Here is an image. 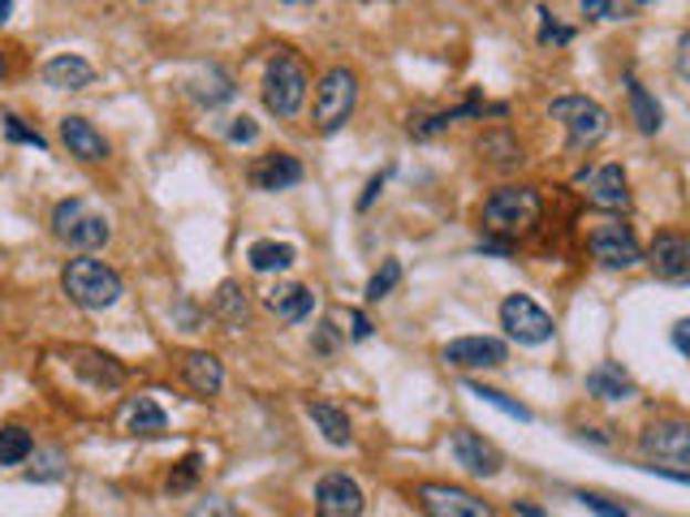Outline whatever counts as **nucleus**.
<instances>
[{
  "label": "nucleus",
  "mask_w": 690,
  "mask_h": 517,
  "mask_svg": "<svg viewBox=\"0 0 690 517\" xmlns=\"http://www.w3.org/2000/svg\"><path fill=\"white\" fill-rule=\"evenodd\" d=\"M298 182H302V164H298V156H289V152L259 156L255 168H250V186H255V190H268V195L289 190V186H298Z\"/></svg>",
  "instance_id": "16"
},
{
  "label": "nucleus",
  "mask_w": 690,
  "mask_h": 517,
  "mask_svg": "<svg viewBox=\"0 0 690 517\" xmlns=\"http://www.w3.org/2000/svg\"><path fill=\"white\" fill-rule=\"evenodd\" d=\"M346 323H350V337H354V341H367V337H371V319H367L363 311H346Z\"/></svg>",
  "instance_id": "39"
},
{
  "label": "nucleus",
  "mask_w": 690,
  "mask_h": 517,
  "mask_svg": "<svg viewBox=\"0 0 690 517\" xmlns=\"http://www.w3.org/2000/svg\"><path fill=\"white\" fill-rule=\"evenodd\" d=\"M316 517H363V487L332 471L316 483Z\"/></svg>",
  "instance_id": "12"
},
{
  "label": "nucleus",
  "mask_w": 690,
  "mask_h": 517,
  "mask_svg": "<svg viewBox=\"0 0 690 517\" xmlns=\"http://www.w3.org/2000/svg\"><path fill=\"white\" fill-rule=\"evenodd\" d=\"M332 341H337V332H332V323H325V332H320V341H316V350H332Z\"/></svg>",
  "instance_id": "46"
},
{
  "label": "nucleus",
  "mask_w": 690,
  "mask_h": 517,
  "mask_svg": "<svg viewBox=\"0 0 690 517\" xmlns=\"http://www.w3.org/2000/svg\"><path fill=\"white\" fill-rule=\"evenodd\" d=\"M4 138L9 143H27V147H35V152H43L48 147V138H43L40 130H31V125H22V117H13V113H4Z\"/></svg>",
  "instance_id": "34"
},
{
  "label": "nucleus",
  "mask_w": 690,
  "mask_h": 517,
  "mask_svg": "<svg viewBox=\"0 0 690 517\" xmlns=\"http://www.w3.org/2000/svg\"><path fill=\"white\" fill-rule=\"evenodd\" d=\"M182 380H186V389L195 397L207 401L225 389V366H220L216 354H207V350H190V354H182Z\"/></svg>",
  "instance_id": "17"
},
{
  "label": "nucleus",
  "mask_w": 690,
  "mask_h": 517,
  "mask_svg": "<svg viewBox=\"0 0 690 517\" xmlns=\"http://www.w3.org/2000/svg\"><path fill=\"white\" fill-rule=\"evenodd\" d=\"M307 65L293 52H277L264 70V108L277 117H298L302 100H307Z\"/></svg>",
  "instance_id": "3"
},
{
  "label": "nucleus",
  "mask_w": 690,
  "mask_h": 517,
  "mask_svg": "<svg viewBox=\"0 0 690 517\" xmlns=\"http://www.w3.org/2000/svg\"><path fill=\"white\" fill-rule=\"evenodd\" d=\"M639 448L656 462H690V423L682 418H660L639 436Z\"/></svg>",
  "instance_id": "13"
},
{
  "label": "nucleus",
  "mask_w": 690,
  "mask_h": 517,
  "mask_svg": "<svg viewBox=\"0 0 690 517\" xmlns=\"http://www.w3.org/2000/svg\"><path fill=\"white\" fill-rule=\"evenodd\" d=\"M61 143L70 147V156L86 159V164H100L109 159V138L91 125L86 117H65L61 121Z\"/></svg>",
  "instance_id": "20"
},
{
  "label": "nucleus",
  "mask_w": 690,
  "mask_h": 517,
  "mask_svg": "<svg viewBox=\"0 0 690 517\" xmlns=\"http://www.w3.org/2000/svg\"><path fill=\"white\" fill-rule=\"evenodd\" d=\"M574 500H578L583 509H591V514H600V517H630L626 505H612L609 496H596V492H574Z\"/></svg>",
  "instance_id": "35"
},
{
  "label": "nucleus",
  "mask_w": 690,
  "mask_h": 517,
  "mask_svg": "<svg viewBox=\"0 0 690 517\" xmlns=\"http://www.w3.org/2000/svg\"><path fill=\"white\" fill-rule=\"evenodd\" d=\"M466 393L471 397H480L484 405H492V410H501V414H509V418H518V423H531V410L523 405V401L505 397L501 389H487V384H466Z\"/></svg>",
  "instance_id": "31"
},
{
  "label": "nucleus",
  "mask_w": 690,
  "mask_h": 517,
  "mask_svg": "<svg viewBox=\"0 0 690 517\" xmlns=\"http://www.w3.org/2000/svg\"><path fill=\"white\" fill-rule=\"evenodd\" d=\"M539 211H544V199L535 186H496L484 199V234L514 241L531 225H539Z\"/></svg>",
  "instance_id": "1"
},
{
  "label": "nucleus",
  "mask_w": 690,
  "mask_h": 517,
  "mask_svg": "<svg viewBox=\"0 0 690 517\" xmlns=\"http://www.w3.org/2000/svg\"><path fill=\"white\" fill-rule=\"evenodd\" d=\"M639 4H609V0H583V18H600V22H626L635 18Z\"/></svg>",
  "instance_id": "33"
},
{
  "label": "nucleus",
  "mask_w": 690,
  "mask_h": 517,
  "mask_svg": "<svg viewBox=\"0 0 690 517\" xmlns=\"http://www.w3.org/2000/svg\"><path fill=\"white\" fill-rule=\"evenodd\" d=\"M307 414H311V423L325 432L328 444H337V448H346L354 432H350V418H346V410H337L332 401H307Z\"/></svg>",
  "instance_id": "23"
},
{
  "label": "nucleus",
  "mask_w": 690,
  "mask_h": 517,
  "mask_svg": "<svg viewBox=\"0 0 690 517\" xmlns=\"http://www.w3.org/2000/svg\"><path fill=\"white\" fill-rule=\"evenodd\" d=\"M480 156H487L492 164H523V147L509 130H492L480 138Z\"/></svg>",
  "instance_id": "29"
},
{
  "label": "nucleus",
  "mask_w": 690,
  "mask_h": 517,
  "mask_svg": "<svg viewBox=\"0 0 690 517\" xmlns=\"http://www.w3.org/2000/svg\"><path fill=\"white\" fill-rule=\"evenodd\" d=\"M539 18H544V27H539V43H544V48H562V43L574 40V31H569V27H562V22H557L548 9H539Z\"/></svg>",
  "instance_id": "36"
},
{
  "label": "nucleus",
  "mask_w": 690,
  "mask_h": 517,
  "mask_svg": "<svg viewBox=\"0 0 690 517\" xmlns=\"http://www.w3.org/2000/svg\"><path fill=\"white\" fill-rule=\"evenodd\" d=\"M578 182L587 186V203H596L605 211H626L630 207V186H626L621 164H600L596 173H583Z\"/></svg>",
  "instance_id": "15"
},
{
  "label": "nucleus",
  "mask_w": 690,
  "mask_h": 517,
  "mask_svg": "<svg viewBox=\"0 0 690 517\" xmlns=\"http://www.w3.org/2000/svg\"><path fill=\"white\" fill-rule=\"evenodd\" d=\"M259 138V125L250 117H234V125H229V143H255Z\"/></svg>",
  "instance_id": "38"
},
{
  "label": "nucleus",
  "mask_w": 690,
  "mask_h": 517,
  "mask_svg": "<svg viewBox=\"0 0 690 517\" xmlns=\"http://www.w3.org/2000/svg\"><path fill=\"white\" fill-rule=\"evenodd\" d=\"M0 74H4V56H0Z\"/></svg>",
  "instance_id": "48"
},
{
  "label": "nucleus",
  "mask_w": 690,
  "mask_h": 517,
  "mask_svg": "<svg viewBox=\"0 0 690 517\" xmlns=\"http://www.w3.org/2000/svg\"><path fill=\"white\" fill-rule=\"evenodd\" d=\"M639 471H648V475H660V478H669V483H682V487H690L687 471H665V466H639Z\"/></svg>",
  "instance_id": "43"
},
{
  "label": "nucleus",
  "mask_w": 690,
  "mask_h": 517,
  "mask_svg": "<svg viewBox=\"0 0 690 517\" xmlns=\"http://www.w3.org/2000/svg\"><path fill=\"white\" fill-rule=\"evenodd\" d=\"M648 268L665 285H690V234L660 229L648 246Z\"/></svg>",
  "instance_id": "9"
},
{
  "label": "nucleus",
  "mask_w": 690,
  "mask_h": 517,
  "mask_svg": "<svg viewBox=\"0 0 690 517\" xmlns=\"http://www.w3.org/2000/svg\"><path fill=\"white\" fill-rule=\"evenodd\" d=\"M587 246H591V255H596L605 268H612V272H630V268L643 259V250H639V241L630 234V225H621V220H600V225L591 229Z\"/></svg>",
  "instance_id": "8"
},
{
  "label": "nucleus",
  "mask_w": 690,
  "mask_h": 517,
  "mask_svg": "<svg viewBox=\"0 0 690 517\" xmlns=\"http://www.w3.org/2000/svg\"><path fill=\"white\" fill-rule=\"evenodd\" d=\"M195 475H199V457L190 453V457L182 462V471L168 478V487H173V492H182V487H190V483H195Z\"/></svg>",
  "instance_id": "37"
},
{
  "label": "nucleus",
  "mask_w": 690,
  "mask_h": 517,
  "mask_svg": "<svg viewBox=\"0 0 690 517\" xmlns=\"http://www.w3.org/2000/svg\"><path fill=\"white\" fill-rule=\"evenodd\" d=\"M398 285H402V263H398V259H384V263H380V272L367 280V302L389 298Z\"/></svg>",
  "instance_id": "32"
},
{
  "label": "nucleus",
  "mask_w": 690,
  "mask_h": 517,
  "mask_svg": "<svg viewBox=\"0 0 690 517\" xmlns=\"http://www.w3.org/2000/svg\"><path fill=\"white\" fill-rule=\"evenodd\" d=\"M9 13H13V4H9V0H0V27L9 22Z\"/></svg>",
  "instance_id": "47"
},
{
  "label": "nucleus",
  "mask_w": 690,
  "mask_h": 517,
  "mask_svg": "<svg viewBox=\"0 0 690 517\" xmlns=\"http://www.w3.org/2000/svg\"><path fill=\"white\" fill-rule=\"evenodd\" d=\"M587 393L596 401L639 397V389H635V380H630V371H626L621 362H596V366L587 371Z\"/></svg>",
  "instance_id": "19"
},
{
  "label": "nucleus",
  "mask_w": 690,
  "mask_h": 517,
  "mask_svg": "<svg viewBox=\"0 0 690 517\" xmlns=\"http://www.w3.org/2000/svg\"><path fill=\"white\" fill-rule=\"evenodd\" d=\"M678 74L690 82V31L682 35V40H678Z\"/></svg>",
  "instance_id": "42"
},
{
  "label": "nucleus",
  "mask_w": 690,
  "mask_h": 517,
  "mask_svg": "<svg viewBox=\"0 0 690 517\" xmlns=\"http://www.w3.org/2000/svg\"><path fill=\"white\" fill-rule=\"evenodd\" d=\"M264 307L281 323H302L316 311V293H311V285H277L264 293Z\"/></svg>",
  "instance_id": "18"
},
{
  "label": "nucleus",
  "mask_w": 690,
  "mask_h": 517,
  "mask_svg": "<svg viewBox=\"0 0 690 517\" xmlns=\"http://www.w3.org/2000/svg\"><path fill=\"white\" fill-rule=\"evenodd\" d=\"M354 104H359V79H354V70H346V65H332L320 86H316V130L320 134H337L346 121L354 117Z\"/></svg>",
  "instance_id": "4"
},
{
  "label": "nucleus",
  "mask_w": 690,
  "mask_h": 517,
  "mask_svg": "<svg viewBox=\"0 0 690 517\" xmlns=\"http://www.w3.org/2000/svg\"><path fill=\"white\" fill-rule=\"evenodd\" d=\"M35 453V440L27 427H0V466H22L27 457Z\"/></svg>",
  "instance_id": "28"
},
{
  "label": "nucleus",
  "mask_w": 690,
  "mask_h": 517,
  "mask_svg": "<svg viewBox=\"0 0 690 517\" xmlns=\"http://www.w3.org/2000/svg\"><path fill=\"white\" fill-rule=\"evenodd\" d=\"M61 289L70 293V302H79L82 311H109L125 293L117 268H109L104 259H70L61 272Z\"/></svg>",
  "instance_id": "2"
},
{
  "label": "nucleus",
  "mask_w": 690,
  "mask_h": 517,
  "mask_svg": "<svg viewBox=\"0 0 690 517\" xmlns=\"http://www.w3.org/2000/svg\"><path fill=\"white\" fill-rule=\"evenodd\" d=\"M125 427H130V436H161L164 427H168V418H164V410L152 397H138L130 405Z\"/></svg>",
  "instance_id": "27"
},
{
  "label": "nucleus",
  "mask_w": 690,
  "mask_h": 517,
  "mask_svg": "<svg viewBox=\"0 0 690 517\" xmlns=\"http://www.w3.org/2000/svg\"><path fill=\"white\" fill-rule=\"evenodd\" d=\"M445 362L457 371H492L505 362V341L496 337H457L445 345Z\"/></svg>",
  "instance_id": "14"
},
{
  "label": "nucleus",
  "mask_w": 690,
  "mask_h": 517,
  "mask_svg": "<svg viewBox=\"0 0 690 517\" xmlns=\"http://www.w3.org/2000/svg\"><path fill=\"white\" fill-rule=\"evenodd\" d=\"M246 259H250V268L255 272H285V268H293V259H298V250L289 246V241H250V250H246Z\"/></svg>",
  "instance_id": "25"
},
{
  "label": "nucleus",
  "mask_w": 690,
  "mask_h": 517,
  "mask_svg": "<svg viewBox=\"0 0 690 517\" xmlns=\"http://www.w3.org/2000/svg\"><path fill=\"white\" fill-rule=\"evenodd\" d=\"M91 79H95L91 61H82L74 52H61V56H52V61L43 65V82H48L52 91H82V86H91Z\"/></svg>",
  "instance_id": "21"
},
{
  "label": "nucleus",
  "mask_w": 690,
  "mask_h": 517,
  "mask_svg": "<svg viewBox=\"0 0 690 517\" xmlns=\"http://www.w3.org/2000/svg\"><path fill=\"white\" fill-rule=\"evenodd\" d=\"M449 444H453V457H457V466H466L471 475L480 478H496L501 471H505V453L492 444L487 436H480V432H471V427H457L453 436H449Z\"/></svg>",
  "instance_id": "11"
},
{
  "label": "nucleus",
  "mask_w": 690,
  "mask_h": 517,
  "mask_svg": "<svg viewBox=\"0 0 690 517\" xmlns=\"http://www.w3.org/2000/svg\"><path fill=\"white\" fill-rule=\"evenodd\" d=\"M514 514H518V517H548L544 509H539V505H527V500H514Z\"/></svg>",
  "instance_id": "45"
},
{
  "label": "nucleus",
  "mask_w": 690,
  "mask_h": 517,
  "mask_svg": "<svg viewBox=\"0 0 690 517\" xmlns=\"http://www.w3.org/2000/svg\"><path fill=\"white\" fill-rule=\"evenodd\" d=\"M52 229H56V238L70 241L74 250H100V246H109V238H113L109 216L91 211L82 199L56 203V211H52Z\"/></svg>",
  "instance_id": "6"
},
{
  "label": "nucleus",
  "mask_w": 690,
  "mask_h": 517,
  "mask_svg": "<svg viewBox=\"0 0 690 517\" xmlns=\"http://www.w3.org/2000/svg\"><path fill=\"white\" fill-rule=\"evenodd\" d=\"M70 359H74V371H79L82 380H91L95 389H122L125 384L122 362L113 359V354H100V350H74Z\"/></svg>",
  "instance_id": "22"
},
{
  "label": "nucleus",
  "mask_w": 690,
  "mask_h": 517,
  "mask_svg": "<svg viewBox=\"0 0 690 517\" xmlns=\"http://www.w3.org/2000/svg\"><path fill=\"white\" fill-rule=\"evenodd\" d=\"M419 500H423L428 517H496V509L484 496H475L466 487H449V483H423Z\"/></svg>",
  "instance_id": "10"
},
{
  "label": "nucleus",
  "mask_w": 690,
  "mask_h": 517,
  "mask_svg": "<svg viewBox=\"0 0 690 517\" xmlns=\"http://www.w3.org/2000/svg\"><path fill=\"white\" fill-rule=\"evenodd\" d=\"M501 328L518 341V345H544V341H553V316L539 307V302H531L527 293H509L505 302H501Z\"/></svg>",
  "instance_id": "7"
},
{
  "label": "nucleus",
  "mask_w": 690,
  "mask_h": 517,
  "mask_svg": "<svg viewBox=\"0 0 690 517\" xmlns=\"http://www.w3.org/2000/svg\"><path fill=\"white\" fill-rule=\"evenodd\" d=\"M480 250H484V255H509V250H514V241H505V238H484V241H480Z\"/></svg>",
  "instance_id": "44"
},
{
  "label": "nucleus",
  "mask_w": 690,
  "mask_h": 517,
  "mask_svg": "<svg viewBox=\"0 0 690 517\" xmlns=\"http://www.w3.org/2000/svg\"><path fill=\"white\" fill-rule=\"evenodd\" d=\"M669 337H673V350H678V354H687V359H690V319H678Z\"/></svg>",
  "instance_id": "40"
},
{
  "label": "nucleus",
  "mask_w": 690,
  "mask_h": 517,
  "mask_svg": "<svg viewBox=\"0 0 690 517\" xmlns=\"http://www.w3.org/2000/svg\"><path fill=\"white\" fill-rule=\"evenodd\" d=\"M548 117L562 121L569 134V152H583V147H596L605 134H609V113L587 100V95H562L548 104Z\"/></svg>",
  "instance_id": "5"
},
{
  "label": "nucleus",
  "mask_w": 690,
  "mask_h": 517,
  "mask_svg": "<svg viewBox=\"0 0 690 517\" xmlns=\"http://www.w3.org/2000/svg\"><path fill=\"white\" fill-rule=\"evenodd\" d=\"M190 95L207 104V108H216V104H225V100H234V79L225 74V70H216V65H207L199 79L190 82Z\"/></svg>",
  "instance_id": "26"
},
{
  "label": "nucleus",
  "mask_w": 690,
  "mask_h": 517,
  "mask_svg": "<svg viewBox=\"0 0 690 517\" xmlns=\"http://www.w3.org/2000/svg\"><path fill=\"white\" fill-rule=\"evenodd\" d=\"M626 95H630V117L639 125V134H660L665 113H660V104L648 95V86L639 79H626Z\"/></svg>",
  "instance_id": "24"
},
{
  "label": "nucleus",
  "mask_w": 690,
  "mask_h": 517,
  "mask_svg": "<svg viewBox=\"0 0 690 517\" xmlns=\"http://www.w3.org/2000/svg\"><path fill=\"white\" fill-rule=\"evenodd\" d=\"M212 311L225 319L229 328H243V323H246V298H243V289H238L234 280H225V285L216 289V302H212Z\"/></svg>",
  "instance_id": "30"
},
{
  "label": "nucleus",
  "mask_w": 690,
  "mask_h": 517,
  "mask_svg": "<svg viewBox=\"0 0 690 517\" xmlns=\"http://www.w3.org/2000/svg\"><path fill=\"white\" fill-rule=\"evenodd\" d=\"M380 190H384V173H375V177H371V182H367L363 199H359V211H367V207H371V203H375V195H380Z\"/></svg>",
  "instance_id": "41"
}]
</instances>
